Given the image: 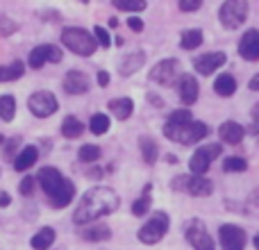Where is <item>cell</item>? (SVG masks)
<instances>
[{
  "label": "cell",
  "instance_id": "cell-6",
  "mask_svg": "<svg viewBox=\"0 0 259 250\" xmlns=\"http://www.w3.org/2000/svg\"><path fill=\"white\" fill-rule=\"evenodd\" d=\"M250 16V3L248 0H223L219 7V23L223 30L234 32L241 30Z\"/></svg>",
  "mask_w": 259,
  "mask_h": 250
},
{
  "label": "cell",
  "instance_id": "cell-27",
  "mask_svg": "<svg viewBox=\"0 0 259 250\" xmlns=\"http://www.w3.org/2000/svg\"><path fill=\"white\" fill-rule=\"evenodd\" d=\"M55 241H57V232H55V228L46 225V228H41L36 234H32L30 246H32V250H50L55 246Z\"/></svg>",
  "mask_w": 259,
  "mask_h": 250
},
{
  "label": "cell",
  "instance_id": "cell-29",
  "mask_svg": "<svg viewBox=\"0 0 259 250\" xmlns=\"http://www.w3.org/2000/svg\"><path fill=\"white\" fill-rule=\"evenodd\" d=\"M84 130H87V125L80 121L77 116H73V114H68L66 118L62 121V128H59V132H62V137L64 139H80L82 134H84Z\"/></svg>",
  "mask_w": 259,
  "mask_h": 250
},
{
  "label": "cell",
  "instance_id": "cell-20",
  "mask_svg": "<svg viewBox=\"0 0 259 250\" xmlns=\"http://www.w3.org/2000/svg\"><path fill=\"white\" fill-rule=\"evenodd\" d=\"M77 189H75V182L73 180H64L62 187L57 189V191L53 193V196H48V202L53 210H64V207H68L73 202V198H75Z\"/></svg>",
  "mask_w": 259,
  "mask_h": 250
},
{
  "label": "cell",
  "instance_id": "cell-4",
  "mask_svg": "<svg viewBox=\"0 0 259 250\" xmlns=\"http://www.w3.org/2000/svg\"><path fill=\"white\" fill-rule=\"evenodd\" d=\"M170 230V216L168 212L157 210L152 214L146 216L143 225L137 230V239L143 243V246H157L159 241H164V237Z\"/></svg>",
  "mask_w": 259,
  "mask_h": 250
},
{
  "label": "cell",
  "instance_id": "cell-10",
  "mask_svg": "<svg viewBox=\"0 0 259 250\" xmlns=\"http://www.w3.org/2000/svg\"><path fill=\"white\" fill-rule=\"evenodd\" d=\"M180 73V59L178 57H164L159 62L152 64L150 73H148V80L155 82L157 87H175Z\"/></svg>",
  "mask_w": 259,
  "mask_h": 250
},
{
  "label": "cell",
  "instance_id": "cell-37",
  "mask_svg": "<svg viewBox=\"0 0 259 250\" xmlns=\"http://www.w3.org/2000/svg\"><path fill=\"white\" fill-rule=\"evenodd\" d=\"M94 36H96V41H98V48H112L114 46V41H112V34H109V30L107 27H103V25H96L94 27Z\"/></svg>",
  "mask_w": 259,
  "mask_h": 250
},
{
  "label": "cell",
  "instance_id": "cell-19",
  "mask_svg": "<svg viewBox=\"0 0 259 250\" xmlns=\"http://www.w3.org/2000/svg\"><path fill=\"white\" fill-rule=\"evenodd\" d=\"M64 180L66 178L62 175V171L55 169V166H44V169L39 171V175H36V184L46 191V196H53V193L62 187Z\"/></svg>",
  "mask_w": 259,
  "mask_h": 250
},
{
  "label": "cell",
  "instance_id": "cell-39",
  "mask_svg": "<svg viewBox=\"0 0 259 250\" xmlns=\"http://www.w3.org/2000/svg\"><path fill=\"white\" fill-rule=\"evenodd\" d=\"M205 0H178V9L182 14H196L202 9Z\"/></svg>",
  "mask_w": 259,
  "mask_h": 250
},
{
  "label": "cell",
  "instance_id": "cell-50",
  "mask_svg": "<svg viewBox=\"0 0 259 250\" xmlns=\"http://www.w3.org/2000/svg\"><path fill=\"white\" fill-rule=\"evenodd\" d=\"M164 161H166V164H178L180 157L175 155V152H166V155H164Z\"/></svg>",
  "mask_w": 259,
  "mask_h": 250
},
{
  "label": "cell",
  "instance_id": "cell-40",
  "mask_svg": "<svg viewBox=\"0 0 259 250\" xmlns=\"http://www.w3.org/2000/svg\"><path fill=\"white\" fill-rule=\"evenodd\" d=\"M21 146V137H12V139H7L5 141V148H3V155H5V159H14V152H16V148Z\"/></svg>",
  "mask_w": 259,
  "mask_h": 250
},
{
  "label": "cell",
  "instance_id": "cell-2",
  "mask_svg": "<svg viewBox=\"0 0 259 250\" xmlns=\"http://www.w3.org/2000/svg\"><path fill=\"white\" fill-rule=\"evenodd\" d=\"M161 134H164L168 141L180 143V146H200L211 134V128H209V123L193 118L191 123L180 125V128H164V125H161Z\"/></svg>",
  "mask_w": 259,
  "mask_h": 250
},
{
  "label": "cell",
  "instance_id": "cell-46",
  "mask_svg": "<svg viewBox=\"0 0 259 250\" xmlns=\"http://www.w3.org/2000/svg\"><path fill=\"white\" fill-rule=\"evenodd\" d=\"M96 82H98L100 89H107L109 82H112V75H109V71H98V75H96Z\"/></svg>",
  "mask_w": 259,
  "mask_h": 250
},
{
  "label": "cell",
  "instance_id": "cell-38",
  "mask_svg": "<svg viewBox=\"0 0 259 250\" xmlns=\"http://www.w3.org/2000/svg\"><path fill=\"white\" fill-rule=\"evenodd\" d=\"M34 189H36V178L34 175H25V178L21 180V184H18V193L25 198L34 196Z\"/></svg>",
  "mask_w": 259,
  "mask_h": 250
},
{
  "label": "cell",
  "instance_id": "cell-34",
  "mask_svg": "<svg viewBox=\"0 0 259 250\" xmlns=\"http://www.w3.org/2000/svg\"><path fill=\"white\" fill-rule=\"evenodd\" d=\"M25 73V64L21 59L12 62L9 66H0V82H12V80H21Z\"/></svg>",
  "mask_w": 259,
  "mask_h": 250
},
{
  "label": "cell",
  "instance_id": "cell-53",
  "mask_svg": "<svg viewBox=\"0 0 259 250\" xmlns=\"http://www.w3.org/2000/svg\"><path fill=\"white\" fill-rule=\"evenodd\" d=\"M112 41H114V44H116V46H118V48H121V46H123V44H125V39H123V36H116V39H112Z\"/></svg>",
  "mask_w": 259,
  "mask_h": 250
},
{
  "label": "cell",
  "instance_id": "cell-35",
  "mask_svg": "<svg viewBox=\"0 0 259 250\" xmlns=\"http://www.w3.org/2000/svg\"><path fill=\"white\" fill-rule=\"evenodd\" d=\"M103 157V148L96 146V143H84V146L77 150V159L82 164H96V161Z\"/></svg>",
  "mask_w": 259,
  "mask_h": 250
},
{
  "label": "cell",
  "instance_id": "cell-54",
  "mask_svg": "<svg viewBox=\"0 0 259 250\" xmlns=\"http://www.w3.org/2000/svg\"><path fill=\"white\" fill-rule=\"evenodd\" d=\"M5 141H7V139H5L3 134H0V146H5Z\"/></svg>",
  "mask_w": 259,
  "mask_h": 250
},
{
  "label": "cell",
  "instance_id": "cell-11",
  "mask_svg": "<svg viewBox=\"0 0 259 250\" xmlns=\"http://www.w3.org/2000/svg\"><path fill=\"white\" fill-rule=\"evenodd\" d=\"M225 64H228V53H225V50H207V53L196 55V57L191 59L193 73L202 75V77L221 73V68H223Z\"/></svg>",
  "mask_w": 259,
  "mask_h": 250
},
{
  "label": "cell",
  "instance_id": "cell-12",
  "mask_svg": "<svg viewBox=\"0 0 259 250\" xmlns=\"http://www.w3.org/2000/svg\"><path fill=\"white\" fill-rule=\"evenodd\" d=\"M27 109H30L36 118H50L53 114H57L59 100L53 91H34V94L27 98Z\"/></svg>",
  "mask_w": 259,
  "mask_h": 250
},
{
  "label": "cell",
  "instance_id": "cell-30",
  "mask_svg": "<svg viewBox=\"0 0 259 250\" xmlns=\"http://www.w3.org/2000/svg\"><path fill=\"white\" fill-rule=\"evenodd\" d=\"M193 121V112L189 107H178L170 109L164 118V128H180V125H187Z\"/></svg>",
  "mask_w": 259,
  "mask_h": 250
},
{
  "label": "cell",
  "instance_id": "cell-28",
  "mask_svg": "<svg viewBox=\"0 0 259 250\" xmlns=\"http://www.w3.org/2000/svg\"><path fill=\"white\" fill-rule=\"evenodd\" d=\"M36 159H39V148L36 146H25L18 150V155L14 157V169L16 171H27L32 169V166L36 164Z\"/></svg>",
  "mask_w": 259,
  "mask_h": 250
},
{
  "label": "cell",
  "instance_id": "cell-1",
  "mask_svg": "<svg viewBox=\"0 0 259 250\" xmlns=\"http://www.w3.org/2000/svg\"><path fill=\"white\" fill-rule=\"evenodd\" d=\"M121 207V198L112 187H91L82 193L75 212H73V223L77 228H84L89 223H98L100 219L114 214Z\"/></svg>",
  "mask_w": 259,
  "mask_h": 250
},
{
  "label": "cell",
  "instance_id": "cell-23",
  "mask_svg": "<svg viewBox=\"0 0 259 250\" xmlns=\"http://www.w3.org/2000/svg\"><path fill=\"white\" fill-rule=\"evenodd\" d=\"M139 152H141V159L146 166H155L161 157L159 143H157L150 134H141V137H139Z\"/></svg>",
  "mask_w": 259,
  "mask_h": 250
},
{
  "label": "cell",
  "instance_id": "cell-51",
  "mask_svg": "<svg viewBox=\"0 0 259 250\" xmlns=\"http://www.w3.org/2000/svg\"><path fill=\"white\" fill-rule=\"evenodd\" d=\"M107 25H109V30H116V27L121 25V21H118L116 16H112V18H109V21H107Z\"/></svg>",
  "mask_w": 259,
  "mask_h": 250
},
{
  "label": "cell",
  "instance_id": "cell-48",
  "mask_svg": "<svg viewBox=\"0 0 259 250\" xmlns=\"http://www.w3.org/2000/svg\"><path fill=\"white\" fill-rule=\"evenodd\" d=\"M248 89H250V91H257V94H259V73H255V75L248 80Z\"/></svg>",
  "mask_w": 259,
  "mask_h": 250
},
{
  "label": "cell",
  "instance_id": "cell-52",
  "mask_svg": "<svg viewBox=\"0 0 259 250\" xmlns=\"http://www.w3.org/2000/svg\"><path fill=\"white\" fill-rule=\"evenodd\" d=\"M250 243H252V248H255V250H259V232L255 234V237H252V241H250Z\"/></svg>",
  "mask_w": 259,
  "mask_h": 250
},
{
  "label": "cell",
  "instance_id": "cell-33",
  "mask_svg": "<svg viewBox=\"0 0 259 250\" xmlns=\"http://www.w3.org/2000/svg\"><path fill=\"white\" fill-rule=\"evenodd\" d=\"M112 7L118 9V12H125V14H141L146 12L148 7V0H112Z\"/></svg>",
  "mask_w": 259,
  "mask_h": 250
},
{
  "label": "cell",
  "instance_id": "cell-5",
  "mask_svg": "<svg viewBox=\"0 0 259 250\" xmlns=\"http://www.w3.org/2000/svg\"><path fill=\"white\" fill-rule=\"evenodd\" d=\"M168 187L175 193H184L191 198H209L214 193V182L207 175H193V173H180L170 178Z\"/></svg>",
  "mask_w": 259,
  "mask_h": 250
},
{
  "label": "cell",
  "instance_id": "cell-9",
  "mask_svg": "<svg viewBox=\"0 0 259 250\" xmlns=\"http://www.w3.org/2000/svg\"><path fill=\"white\" fill-rule=\"evenodd\" d=\"M248 232L237 223H221L216 232V246L221 250H248Z\"/></svg>",
  "mask_w": 259,
  "mask_h": 250
},
{
  "label": "cell",
  "instance_id": "cell-18",
  "mask_svg": "<svg viewBox=\"0 0 259 250\" xmlns=\"http://www.w3.org/2000/svg\"><path fill=\"white\" fill-rule=\"evenodd\" d=\"M146 59H148V55H146V50H132V53H127L125 57L118 62V75L121 77H132L134 73H139L143 66H146Z\"/></svg>",
  "mask_w": 259,
  "mask_h": 250
},
{
  "label": "cell",
  "instance_id": "cell-8",
  "mask_svg": "<svg viewBox=\"0 0 259 250\" xmlns=\"http://www.w3.org/2000/svg\"><path fill=\"white\" fill-rule=\"evenodd\" d=\"M223 155V143L221 141H211V143H200L196 146L193 155L189 157V173L193 175H207L219 157Z\"/></svg>",
  "mask_w": 259,
  "mask_h": 250
},
{
  "label": "cell",
  "instance_id": "cell-31",
  "mask_svg": "<svg viewBox=\"0 0 259 250\" xmlns=\"http://www.w3.org/2000/svg\"><path fill=\"white\" fill-rule=\"evenodd\" d=\"M109 128H112V118H109V114H105V112L91 114V118H89V132L91 134L103 137V134L109 132Z\"/></svg>",
  "mask_w": 259,
  "mask_h": 250
},
{
  "label": "cell",
  "instance_id": "cell-17",
  "mask_svg": "<svg viewBox=\"0 0 259 250\" xmlns=\"http://www.w3.org/2000/svg\"><path fill=\"white\" fill-rule=\"evenodd\" d=\"M216 134H219V139H221L223 146H241V143L246 141L248 130L243 128L239 121H232V118H230V121H223L219 125Z\"/></svg>",
  "mask_w": 259,
  "mask_h": 250
},
{
  "label": "cell",
  "instance_id": "cell-55",
  "mask_svg": "<svg viewBox=\"0 0 259 250\" xmlns=\"http://www.w3.org/2000/svg\"><path fill=\"white\" fill-rule=\"evenodd\" d=\"M80 3H84V5H87V3H89V0H80Z\"/></svg>",
  "mask_w": 259,
  "mask_h": 250
},
{
  "label": "cell",
  "instance_id": "cell-22",
  "mask_svg": "<svg viewBox=\"0 0 259 250\" xmlns=\"http://www.w3.org/2000/svg\"><path fill=\"white\" fill-rule=\"evenodd\" d=\"M80 239L87 243H103L112 239V228L107 223H89L80 228Z\"/></svg>",
  "mask_w": 259,
  "mask_h": 250
},
{
  "label": "cell",
  "instance_id": "cell-24",
  "mask_svg": "<svg viewBox=\"0 0 259 250\" xmlns=\"http://www.w3.org/2000/svg\"><path fill=\"white\" fill-rule=\"evenodd\" d=\"M130 212H132V216H137V219H146V216L152 212V182L143 184L141 196L132 200V207H130Z\"/></svg>",
  "mask_w": 259,
  "mask_h": 250
},
{
  "label": "cell",
  "instance_id": "cell-14",
  "mask_svg": "<svg viewBox=\"0 0 259 250\" xmlns=\"http://www.w3.org/2000/svg\"><path fill=\"white\" fill-rule=\"evenodd\" d=\"M175 89H178V98L182 103V107L191 109L198 103V98H200V82L191 73H182L178 77V82H175Z\"/></svg>",
  "mask_w": 259,
  "mask_h": 250
},
{
  "label": "cell",
  "instance_id": "cell-45",
  "mask_svg": "<svg viewBox=\"0 0 259 250\" xmlns=\"http://www.w3.org/2000/svg\"><path fill=\"white\" fill-rule=\"evenodd\" d=\"M146 100H148V105H152V107H157V109H164L166 107L164 98H159V94H155V91H148Z\"/></svg>",
  "mask_w": 259,
  "mask_h": 250
},
{
  "label": "cell",
  "instance_id": "cell-32",
  "mask_svg": "<svg viewBox=\"0 0 259 250\" xmlns=\"http://www.w3.org/2000/svg\"><path fill=\"white\" fill-rule=\"evenodd\" d=\"M221 166H223V173H246L248 171V159L241 155H228L223 157V161H221Z\"/></svg>",
  "mask_w": 259,
  "mask_h": 250
},
{
  "label": "cell",
  "instance_id": "cell-21",
  "mask_svg": "<svg viewBox=\"0 0 259 250\" xmlns=\"http://www.w3.org/2000/svg\"><path fill=\"white\" fill-rule=\"evenodd\" d=\"M211 89H214V94L219 96V98H232V96L239 91V82L232 73L221 71V73H216Z\"/></svg>",
  "mask_w": 259,
  "mask_h": 250
},
{
  "label": "cell",
  "instance_id": "cell-47",
  "mask_svg": "<svg viewBox=\"0 0 259 250\" xmlns=\"http://www.w3.org/2000/svg\"><path fill=\"white\" fill-rule=\"evenodd\" d=\"M248 202H250L252 207H259V187H255L250 191V196H248Z\"/></svg>",
  "mask_w": 259,
  "mask_h": 250
},
{
  "label": "cell",
  "instance_id": "cell-25",
  "mask_svg": "<svg viewBox=\"0 0 259 250\" xmlns=\"http://www.w3.org/2000/svg\"><path fill=\"white\" fill-rule=\"evenodd\" d=\"M107 109L116 121H127L134 114V100L130 96H121V98H112L107 103Z\"/></svg>",
  "mask_w": 259,
  "mask_h": 250
},
{
  "label": "cell",
  "instance_id": "cell-3",
  "mask_svg": "<svg viewBox=\"0 0 259 250\" xmlns=\"http://www.w3.org/2000/svg\"><path fill=\"white\" fill-rule=\"evenodd\" d=\"M59 39H62L64 48L71 50L77 57H91V55H96V50H98V41H96L94 32L84 30V27H77V25L64 27Z\"/></svg>",
  "mask_w": 259,
  "mask_h": 250
},
{
  "label": "cell",
  "instance_id": "cell-41",
  "mask_svg": "<svg viewBox=\"0 0 259 250\" xmlns=\"http://www.w3.org/2000/svg\"><path fill=\"white\" fill-rule=\"evenodd\" d=\"M127 27L134 32V34H141L143 27H146V23H143V18L139 16V14H132V16H127Z\"/></svg>",
  "mask_w": 259,
  "mask_h": 250
},
{
  "label": "cell",
  "instance_id": "cell-15",
  "mask_svg": "<svg viewBox=\"0 0 259 250\" xmlns=\"http://www.w3.org/2000/svg\"><path fill=\"white\" fill-rule=\"evenodd\" d=\"M237 55L246 62L255 64L259 62V30L257 27H248L237 41Z\"/></svg>",
  "mask_w": 259,
  "mask_h": 250
},
{
  "label": "cell",
  "instance_id": "cell-42",
  "mask_svg": "<svg viewBox=\"0 0 259 250\" xmlns=\"http://www.w3.org/2000/svg\"><path fill=\"white\" fill-rule=\"evenodd\" d=\"M250 132L259 134V100L250 107Z\"/></svg>",
  "mask_w": 259,
  "mask_h": 250
},
{
  "label": "cell",
  "instance_id": "cell-49",
  "mask_svg": "<svg viewBox=\"0 0 259 250\" xmlns=\"http://www.w3.org/2000/svg\"><path fill=\"white\" fill-rule=\"evenodd\" d=\"M12 205V196L7 191H0V207H9Z\"/></svg>",
  "mask_w": 259,
  "mask_h": 250
},
{
  "label": "cell",
  "instance_id": "cell-16",
  "mask_svg": "<svg viewBox=\"0 0 259 250\" xmlns=\"http://www.w3.org/2000/svg\"><path fill=\"white\" fill-rule=\"evenodd\" d=\"M62 89L66 91L68 96H84V94H89V89H91V80L84 71L71 68V71H66V75H64Z\"/></svg>",
  "mask_w": 259,
  "mask_h": 250
},
{
  "label": "cell",
  "instance_id": "cell-13",
  "mask_svg": "<svg viewBox=\"0 0 259 250\" xmlns=\"http://www.w3.org/2000/svg\"><path fill=\"white\" fill-rule=\"evenodd\" d=\"M62 59H64V53L59 46L41 44V46H36V48L30 50V55H27V66L39 71V68H44L46 64H59Z\"/></svg>",
  "mask_w": 259,
  "mask_h": 250
},
{
  "label": "cell",
  "instance_id": "cell-36",
  "mask_svg": "<svg viewBox=\"0 0 259 250\" xmlns=\"http://www.w3.org/2000/svg\"><path fill=\"white\" fill-rule=\"evenodd\" d=\"M16 116V98L12 94H3L0 96V118L5 123H12Z\"/></svg>",
  "mask_w": 259,
  "mask_h": 250
},
{
  "label": "cell",
  "instance_id": "cell-44",
  "mask_svg": "<svg viewBox=\"0 0 259 250\" xmlns=\"http://www.w3.org/2000/svg\"><path fill=\"white\" fill-rule=\"evenodd\" d=\"M12 32H16V23L9 21L7 16H0V34H3V36H9Z\"/></svg>",
  "mask_w": 259,
  "mask_h": 250
},
{
  "label": "cell",
  "instance_id": "cell-26",
  "mask_svg": "<svg viewBox=\"0 0 259 250\" xmlns=\"http://www.w3.org/2000/svg\"><path fill=\"white\" fill-rule=\"evenodd\" d=\"M202 44H205V32H202L200 27H187V30H182V34H180V48L187 50V53L198 50Z\"/></svg>",
  "mask_w": 259,
  "mask_h": 250
},
{
  "label": "cell",
  "instance_id": "cell-43",
  "mask_svg": "<svg viewBox=\"0 0 259 250\" xmlns=\"http://www.w3.org/2000/svg\"><path fill=\"white\" fill-rule=\"evenodd\" d=\"M105 173H107V171H105L103 166H98V164H91V169L87 171V178H89V180H94V182H100V180L105 178Z\"/></svg>",
  "mask_w": 259,
  "mask_h": 250
},
{
  "label": "cell",
  "instance_id": "cell-7",
  "mask_svg": "<svg viewBox=\"0 0 259 250\" xmlns=\"http://www.w3.org/2000/svg\"><path fill=\"white\" fill-rule=\"evenodd\" d=\"M182 234H184V241L189 243V248L193 250H219L216 239L211 237L207 223L202 219H198V216H193V219H189L184 223Z\"/></svg>",
  "mask_w": 259,
  "mask_h": 250
}]
</instances>
